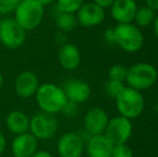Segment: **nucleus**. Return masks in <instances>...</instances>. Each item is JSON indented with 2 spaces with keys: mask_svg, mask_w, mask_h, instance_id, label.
<instances>
[{
  "mask_svg": "<svg viewBox=\"0 0 158 157\" xmlns=\"http://www.w3.org/2000/svg\"><path fill=\"white\" fill-rule=\"evenodd\" d=\"M132 131L133 125L131 119L118 115L109 119L104 134L113 143V145H117L128 142L130 137L132 136Z\"/></svg>",
  "mask_w": 158,
  "mask_h": 157,
  "instance_id": "nucleus-8",
  "label": "nucleus"
},
{
  "mask_svg": "<svg viewBox=\"0 0 158 157\" xmlns=\"http://www.w3.org/2000/svg\"><path fill=\"white\" fill-rule=\"evenodd\" d=\"M125 83L118 81H113V80H108L104 84V93L108 97L112 99H116L121 95V93L125 88Z\"/></svg>",
  "mask_w": 158,
  "mask_h": 157,
  "instance_id": "nucleus-21",
  "label": "nucleus"
},
{
  "mask_svg": "<svg viewBox=\"0 0 158 157\" xmlns=\"http://www.w3.org/2000/svg\"><path fill=\"white\" fill-rule=\"evenodd\" d=\"M1 22H2V19H1V15H0V24H1Z\"/></svg>",
  "mask_w": 158,
  "mask_h": 157,
  "instance_id": "nucleus-35",
  "label": "nucleus"
},
{
  "mask_svg": "<svg viewBox=\"0 0 158 157\" xmlns=\"http://www.w3.org/2000/svg\"><path fill=\"white\" fill-rule=\"evenodd\" d=\"M59 65L66 70H74L81 64V52L72 43H64L58 50Z\"/></svg>",
  "mask_w": 158,
  "mask_h": 157,
  "instance_id": "nucleus-17",
  "label": "nucleus"
},
{
  "mask_svg": "<svg viewBox=\"0 0 158 157\" xmlns=\"http://www.w3.org/2000/svg\"><path fill=\"white\" fill-rule=\"evenodd\" d=\"M153 29H154V34L155 36H156V38L158 39V14L155 16V19L154 22H153Z\"/></svg>",
  "mask_w": 158,
  "mask_h": 157,
  "instance_id": "nucleus-32",
  "label": "nucleus"
},
{
  "mask_svg": "<svg viewBox=\"0 0 158 157\" xmlns=\"http://www.w3.org/2000/svg\"><path fill=\"white\" fill-rule=\"evenodd\" d=\"M55 24H56L57 28L63 32L72 31L79 25L77 15L74 13L61 12V11H58L57 14L55 15Z\"/></svg>",
  "mask_w": 158,
  "mask_h": 157,
  "instance_id": "nucleus-19",
  "label": "nucleus"
},
{
  "mask_svg": "<svg viewBox=\"0 0 158 157\" xmlns=\"http://www.w3.org/2000/svg\"><path fill=\"white\" fill-rule=\"evenodd\" d=\"M2 85H3V76H2V73L0 72V89H1Z\"/></svg>",
  "mask_w": 158,
  "mask_h": 157,
  "instance_id": "nucleus-34",
  "label": "nucleus"
},
{
  "mask_svg": "<svg viewBox=\"0 0 158 157\" xmlns=\"http://www.w3.org/2000/svg\"><path fill=\"white\" fill-rule=\"evenodd\" d=\"M0 157H1V156H0Z\"/></svg>",
  "mask_w": 158,
  "mask_h": 157,
  "instance_id": "nucleus-36",
  "label": "nucleus"
},
{
  "mask_svg": "<svg viewBox=\"0 0 158 157\" xmlns=\"http://www.w3.org/2000/svg\"><path fill=\"white\" fill-rule=\"evenodd\" d=\"M155 16H156V12L148 8V6H138L133 22H135V25L139 28H145L152 25Z\"/></svg>",
  "mask_w": 158,
  "mask_h": 157,
  "instance_id": "nucleus-20",
  "label": "nucleus"
},
{
  "mask_svg": "<svg viewBox=\"0 0 158 157\" xmlns=\"http://www.w3.org/2000/svg\"><path fill=\"white\" fill-rule=\"evenodd\" d=\"M127 70L128 68H126L123 65H114L109 69L108 76L109 80H113V81H118L125 83L126 76H127Z\"/></svg>",
  "mask_w": 158,
  "mask_h": 157,
  "instance_id": "nucleus-23",
  "label": "nucleus"
},
{
  "mask_svg": "<svg viewBox=\"0 0 158 157\" xmlns=\"http://www.w3.org/2000/svg\"><path fill=\"white\" fill-rule=\"evenodd\" d=\"M109 115L101 108H93L84 118V128L89 136L104 134L109 123Z\"/></svg>",
  "mask_w": 158,
  "mask_h": 157,
  "instance_id": "nucleus-11",
  "label": "nucleus"
},
{
  "mask_svg": "<svg viewBox=\"0 0 158 157\" xmlns=\"http://www.w3.org/2000/svg\"><path fill=\"white\" fill-rule=\"evenodd\" d=\"M84 0H56L57 10L61 12L77 13L84 3Z\"/></svg>",
  "mask_w": 158,
  "mask_h": 157,
  "instance_id": "nucleus-22",
  "label": "nucleus"
},
{
  "mask_svg": "<svg viewBox=\"0 0 158 157\" xmlns=\"http://www.w3.org/2000/svg\"><path fill=\"white\" fill-rule=\"evenodd\" d=\"M67 100L74 103H82L88 100L92 95V88L86 82L77 79L68 80L63 87Z\"/></svg>",
  "mask_w": 158,
  "mask_h": 157,
  "instance_id": "nucleus-12",
  "label": "nucleus"
},
{
  "mask_svg": "<svg viewBox=\"0 0 158 157\" xmlns=\"http://www.w3.org/2000/svg\"><path fill=\"white\" fill-rule=\"evenodd\" d=\"M35 96V101L41 111L50 114L61 112L68 101L63 87L53 83H45L40 85Z\"/></svg>",
  "mask_w": 158,
  "mask_h": 157,
  "instance_id": "nucleus-1",
  "label": "nucleus"
},
{
  "mask_svg": "<svg viewBox=\"0 0 158 157\" xmlns=\"http://www.w3.org/2000/svg\"><path fill=\"white\" fill-rule=\"evenodd\" d=\"M145 1L148 8H151L155 12H158V0H145Z\"/></svg>",
  "mask_w": 158,
  "mask_h": 157,
  "instance_id": "nucleus-30",
  "label": "nucleus"
},
{
  "mask_svg": "<svg viewBox=\"0 0 158 157\" xmlns=\"http://www.w3.org/2000/svg\"><path fill=\"white\" fill-rule=\"evenodd\" d=\"M58 130V119L55 114L37 113L30 118L29 132L38 140H48L56 134Z\"/></svg>",
  "mask_w": 158,
  "mask_h": 157,
  "instance_id": "nucleus-6",
  "label": "nucleus"
},
{
  "mask_svg": "<svg viewBox=\"0 0 158 157\" xmlns=\"http://www.w3.org/2000/svg\"><path fill=\"white\" fill-rule=\"evenodd\" d=\"M6 128L14 134H22L29 131L30 118L24 112L15 110L8 114L6 118Z\"/></svg>",
  "mask_w": 158,
  "mask_h": 157,
  "instance_id": "nucleus-18",
  "label": "nucleus"
},
{
  "mask_svg": "<svg viewBox=\"0 0 158 157\" xmlns=\"http://www.w3.org/2000/svg\"><path fill=\"white\" fill-rule=\"evenodd\" d=\"M61 112L67 116H75L77 112V103L71 102V101H67V103L64 105Z\"/></svg>",
  "mask_w": 158,
  "mask_h": 157,
  "instance_id": "nucleus-26",
  "label": "nucleus"
},
{
  "mask_svg": "<svg viewBox=\"0 0 158 157\" xmlns=\"http://www.w3.org/2000/svg\"><path fill=\"white\" fill-rule=\"evenodd\" d=\"M103 38L108 43H112L114 44V38H113V29H108L104 31Z\"/></svg>",
  "mask_w": 158,
  "mask_h": 157,
  "instance_id": "nucleus-28",
  "label": "nucleus"
},
{
  "mask_svg": "<svg viewBox=\"0 0 158 157\" xmlns=\"http://www.w3.org/2000/svg\"><path fill=\"white\" fill-rule=\"evenodd\" d=\"M94 2L96 4H98L99 6H101V8L106 9V8H110V6H112L114 0H94Z\"/></svg>",
  "mask_w": 158,
  "mask_h": 157,
  "instance_id": "nucleus-27",
  "label": "nucleus"
},
{
  "mask_svg": "<svg viewBox=\"0 0 158 157\" xmlns=\"http://www.w3.org/2000/svg\"><path fill=\"white\" fill-rule=\"evenodd\" d=\"M22 0H0V15H6L14 12Z\"/></svg>",
  "mask_w": 158,
  "mask_h": 157,
  "instance_id": "nucleus-25",
  "label": "nucleus"
},
{
  "mask_svg": "<svg viewBox=\"0 0 158 157\" xmlns=\"http://www.w3.org/2000/svg\"><path fill=\"white\" fill-rule=\"evenodd\" d=\"M6 137H4L3 132L0 130V155L3 153L4 149H6Z\"/></svg>",
  "mask_w": 158,
  "mask_h": 157,
  "instance_id": "nucleus-29",
  "label": "nucleus"
},
{
  "mask_svg": "<svg viewBox=\"0 0 158 157\" xmlns=\"http://www.w3.org/2000/svg\"><path fill=\"white\" fill-rule=\"evenodd\" d=\"M26 40V30L14 19H3L0 24V42L10 50L21 48Z\"/></svg>",
  "mask_w": 158,
  "mask_h": 157,
  "instance_id": "nucleus-7",
  "label": "nucleus"
},
{
  "mask_svg": "<svg viewBox=\"0 0 158 157\" xmlns=\"http://www.w3.org/2000/svg\"><path fill=\"white\" fill-rule=\"evenodd\" d=\"M39 80L32 71H24L17 76L14 83L15 93L19 98L28 99L35 96L39 88Z\"/></svg>",
  "mask_w": 158,
  "mask_h": 157,
  "instance_id": "nucleus-14",
  "label": "nucleus"
},
{
  "mask_svg": "<svg viewBox=\"0 0 158 157\" xmlns=\"http://www.w3.org/2000/svg\"><path fill=\"white\" fill-rule=\"evenodd\" d=\"M37 149L38 139L29 131L17 134L11 144V151L14 157H31Z\"/></svg>",
  "mask_w": 158,
  "mask_h": 157,
  "instance_id": "nucleus-15",
  "label": "nucleus"
},
{
  "mask_svg": "<svg viewBox=\"0 0 158 157\" xmlns=\"http://www.w3.org/2000/svg\"><path fill=\"white\" fill-rule=\"evenodd\" d=\"M113 143L106 137V134L90 136L86 144L88 157H111L113 151Z\"/></svg>",
  "mask_w": 158,
  "mask_h": 157,
  "instance_id": "nucleus-16",
  "label": "nucleus"
},
{
  "mask_svg": "<svg viewBox=\"0 0 158 157\" xmlns=\"http://www.w3.org/2000/svg\"><path fill=\"white\" fill-rule=\"evenodd\" d=\"M115 101L119 115L129 119L139 118L144 111V98L141 92L128 86L124 88Z\"/></svg>",
  "mask_w": 158,
  "mask_h": 157,
  "instance_id": "nucleus-5",
  "label": "nucleus"
},
{
  "mask_svg": "<svg viewBox=\"0 0 158 157\" xmlns=\"http://www.w3.org/2000/svg\"><path fill=\"white\" fill-rule=\"evenodd\" d=\"M114 44L126 53L139 52L144 44L141 29L132 23L117 24L113 28Z\"/></svg>",
  "mask_w": 158,
  "mask_h": 157,
  "instance_id": "nucleus-2",
  "label": "nucleus"
},
{
  "mask_svg": "<svg viewBox=\"0 0 158 157\" xmlns=\"http://www.w3.org/2000/svg\"><path fill=\"white\" fill-rule=\"evenodd\" d=\"M75 15L79 25L85 28H92L100 25L104 21L106 11L95 2H87L82 4Z\"/></svg>",
  "mask_w": 158,
  "mask_h": 157,
  "instance_id": "nucleus-9",
  "label": "nucleus"
},
{
  "mask_svg": "<svg viewBox=\"0 0 158 157\" xmlns=\"http://www.w3.org/2000/svg\"><path fill=\"white\" fill-rule=\"evenodd\" d=\"M14 19L26 31H30L41 24L44 6L38 0H22L14 10Z\"/></svg>",
  "mask_w": 158,
  "mask_h": 157,
  "instance_id": "nucleus-4",
  "label": "nucleus"
},
{
  "mask_svg": "<svg viewBox=\"0 0 158 157\" xmlns=\"http://www.w3.org/2000/svg\"><path fill=\"white\" fill-rule=\"evenodd\" d=\"M111 157H133V151L127 143L114 145Z\"/></svg>",
  "mask_w": 158,
  "mask_h": 157,
  "instance_id": "nucleus-24",
  "label": "nucleus"
},
{
  "mask_svg": "<svg viewBox=\"0 0 158 157\" xmlns=\"http://www.w3.org/2000/svg\"><path fill=\"white\" fill-rule=\"evenodd\" d=\"M57 152L60 157H82L84 142L82 137L75 132H66L57 142Z\"/></svg>",
  "mask_w": 158,
  "mask_h": 157,
  "instance_id": "nucleus-10",
  "label": "nucleus"
},
{
  "mask_svg": "<svg viewBox=\"0 0 158 157\" xmlns=\"http://www.w3.org/2000/svg\"><path fill=\"white\" fill-rule=\"evenodd\" d=\"M158 79L157 69L148 63H138L132 65L127 70L126 83L139 92H143L151 88Z\"/></svg>",
  "mask_w": 158,
  "mask_h": 157,
  "instance_id": "nucleus-3",
  "label": "nucleus"
},
{
  "mask_svg": "<svg viewBox=\"0 0 158 157\" xmlns=\"http://www.w3.org/2000/svg\"><path fill=\"white\" fill-rule=\"evenodd\" d=\"M38 1H39L43 6H50V4H52L53 2L56 1V0H38Z\"/></svg>",
  "mask_w": 158,
  "mask_h": 157,
  "instance_id": "nucleus-33",
  "label": "nucleus"
},
{
  "mask_svg": "<svg viewBox=\"0 0 158 157\" xmlns=\"http://www.w3.org/2000/svg\"><path fill=\"white\" fill-rule=\"evenodd\" d=\"M31 157H53L52 154L46 151H37Z\"/></svg>",
  "mask_w": 158,
  "mask_h": 157,
  "instance_id": "nucleus-31",
  "label": "nucleus"
},
{
  "mask_svg": "<svg viewBox=\"0 0 158 157\" xmlns=\"http://www.w3.org/2000/svg\"><path fill=\"white\" fill-rule=\"evenodd\" d=\"M110 9L111 16L117 24L132 23L138 4L135 0H114Z\"/></svg>",
  "mask_w": 158,
  "mask_h": 157,
  "instance_id": "nucleus-13",
  "label": "nucleus"
}]
</instances>
